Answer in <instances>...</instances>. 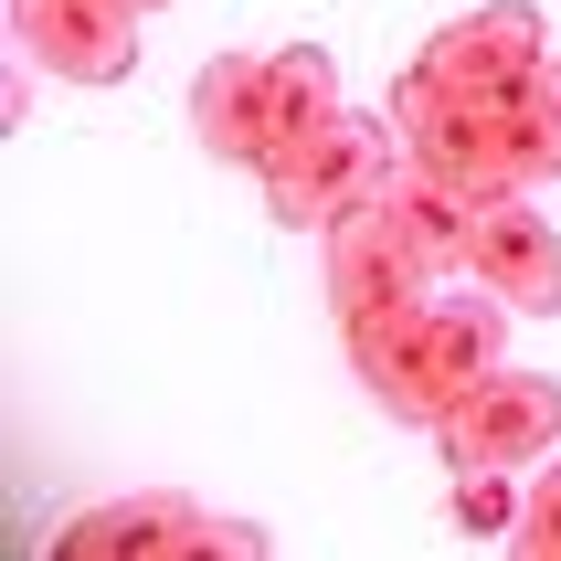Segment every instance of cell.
I'll list each match as a JSON object with an SVG mask.
<instances>
[{"instance_id":"cell-8","label":"cell","mask_w":561,"mask_h":561,"mask_svg":"<svg viewBox=\"0 0 561 561\" xmlns=\"http://www.w3.org/2000/svg\"><path fill=\"white\" fill-rule=\"evenodd\" d=\"M413 64H424V75H445L456 95H499V85H519V75H540V64H551V32H540L530 0H488V11H467V22H445Z\"/></svg>"},{"instance_id":"cell-4","label":"cell","mask_w":561,"mask_h":561,"mask_svg":"<svg viewBox=\"0 0 561 561\" xmlns=\"http://www.w3.org/2000/svg\"><path fill=\"white\" fill-rule=\"evenodd\" d=\"M265 551H276V530L222 519V508H191V499H170V488L75 508L54 530V561H265Z\"/></svg>"},{"instance_id":"cell-9","label":"cell","mask_w":561,"mask_h":561,"mask_svg":"<svg viewBox=\"0 0 561 561\" xmlns=\"http://www.w3.org/2000/svg\"><path fill=\"white\" fill-rule=\"evenodd\" d=\"M265 64L276 54H213L191 75V138L213 159H233V170L265 159Z\"/></svg>"},{"instance_id":"cell-13","label":"cell","mask_w":561,"mask_h":561,"mask_svg":"<svg viewBox=\"0 0 561 561\" xmlns=\"http://www.w3.org/2000/svg\"><path fill=\"white\" fill-rule=\"evenodd\" d=\"M127 11H138V22H149V11H170V0H127Z\"/></svg>"},{"instance_id":"cell-10","label":"cell","mask_w":561,"mask_h":561,"mask_svg":"<svg viewBox=\"0 0 561 561\" xmlns=\"http://www.w3.org/2000/svg\"><path fill=\"white\" fill-rule=\"evenodd\" d=\"M340 117V64L318 54V43H286L276 64H265V159L254 170H276L297 138H318V127Z\"/></svg>"},{"instance_id":"cell-11","label":"cell","mask_w":561,"mask_h":561,"mask_svg":"<svg viewBox=\"0 0 561 561\" xmlns=\"http://www.w3.org/2000/svg\"><path fill=\"white\" fill-rule=\"evenodd\" d=\"M519 499H530L519 467H467V477H456V530H467V540H508V530H519Z\"/></svg>"},{"instance_id":"cell-12","label":"cell","mask_w":561,"mask_h":561,"mask_svg":"<svg viewBox=\"0 0 561 561\" xmlns=\"http://www.w3.org/2000/svg\"><path fill=\"white\" fill-rule=\"evenodd\" d=\"M508 551L561 561V456H540V467H530V499H519V530H508Z\"/></svg>"},{"instance_id":"cell-6","label":"cell","mask_w":561,"mask_h":561,"mask_svg":"<svg viewBox=\"0 0 561 561\" xmlns=\"http://www.w3.org/2000/svg\"><path fill=\"white\" fill-rule=\"evenodd\" d=\"M456 276L488 286L508 318H561V233L540 213L530 191H488L467 222V244H456Z\"/></svg>"},{"instance_id":"cell-1","label":"cell","mask_w":561,"mask_h":561,"mask_svg":"<svg viewBox=\"0 0 561 561\" xmlns=\"http://www.w3.org/2000/svg\"><path fill=\"white\" fill-rule=\"evenodd\" d=\"M499 350H508V308H499V297H488V286L445 297V286H435V297H413L403 318H381L371 340L350 350V371H360V392H371L392 424L435 435L445 413L499 371Z\"/></svg>"},{"instance_id":"cell-7","label":"cell","mask_w":561,"mask_h":561,"mask_svg":"<svg viewBox=\"0 0 561 561\" xmlns=\"http://www.w3.org/2000/svg\"><path fill=\"white\" fill-rule=\"evenodd\" d=\"M11 43L22 64L64 85H127L138 75V11L127 0H11Z\"/></svg>"},{"instance_id":"cell-2","label":"cell","mask_w":561,"mask_h":561,"mask_svg":"<svg viewBox=\"0 0 561 561\" xmlns=\"http://www.w3.org/2000/svg\"><path fill=\"white\" fill-rule=\"evenodd\" d=\"M435 85H445V75H435ZM445 95H456V85H445ZM413 159H435V170H456V181H477V191H540V181H561V64H540V75H519V85H499V95H456L445 127Z\"/></svg>"},{"instance_id":"cell-5","label":"cell","mask_w":561,"mask_h":561,"mask_svg":"<svg viewBox=\"0 0 561 561\" xmlns=\"http://www.w3.org/2000/svg\"><path fill=\"white\" fill-rule=\"evenodd\" d=\"M551 445H561V381L551 371H508V360L435 424L445 477H467V467H519V477H530Z\"/></svg>"},{"instance_id":"cell-3","label":"cell","mask_w":561,"mask_h":561,"mask_svg":"<svg viewBox=\"0 0 561 561\" xmlns=\"http://www.w3.org/2000/svg\"><path fill=\"white\" fill-rule=\"evenodd\" d=\"M403 127L392 117H360V106H340V117L318 127V138H297V149L276 159V170H254L265 181V213L286 222V233H340L350 213H371L381 191L403 181Z\"/></svg>"}]
</instances>
